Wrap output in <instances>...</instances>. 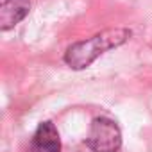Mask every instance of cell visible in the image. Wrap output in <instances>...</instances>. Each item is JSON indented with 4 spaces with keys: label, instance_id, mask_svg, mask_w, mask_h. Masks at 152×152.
<instances>
[{
    "label": "cell",
    "instance_id": "obj_1",
    "mask_svg": "<svg viewBox=\"0 0 152 152\" xmlns=\"http://www.w3.org/2000/svg\"><path fill=\"white\" fill-rule=\"evenodd\" d=\"M131 31L124 29V27H116V29H106L84 41H77L66 48L64 52V63L72 68V70H84L88 68L97 57H100L104 52L116 48L120 45H124L129 38H131Z\"/></svg>",
    "mask_w": 152,
    "mask_h": 152
},
{
    "label": "cell",
    "instance_id": "obj_2",
    "mask_svg": "<svg viewBox=\"0 0 152 152\" xmlns=\"http://www.w3.org/2000/svg\"><path fill=\"white\" fill-rule=\"evenodd\" d=\"M86 145L93 152H118L122 147V131L115 120L99 116L91 122Z\"/></svg>",
    "mask_w": 152,
    "mask_h": 152
},
{
    "label": "cell",
    "instance_id": "obj_3",
    "mask_svg": "<svg viewBox=\"0 0 152 152\" xmlns=\"http://www.w3.org/2000/svg\"><path fill=\"white\" fill-rule=\"evenodd\" d=\"M27 152H61V138L52 122H41L38 125Z\"/></svg>",
    "mask_w": 152,
    "mask_h": 152
},
{
    "label": "cell",
    "instance_id": "obj_4",
    "mask_svg": "<svg viewBox=\"0 0 152 152\" xmlns=\"http://www.w3.org/2000/svg\"><path fill=\"white\" fill-rule=\"evenodd\" d=\"M31 11V0H0V29L4 32L18 25Z\"/></svg>",
    "mask_w": 152,
    "mask_h": 152
}]
</instances>
